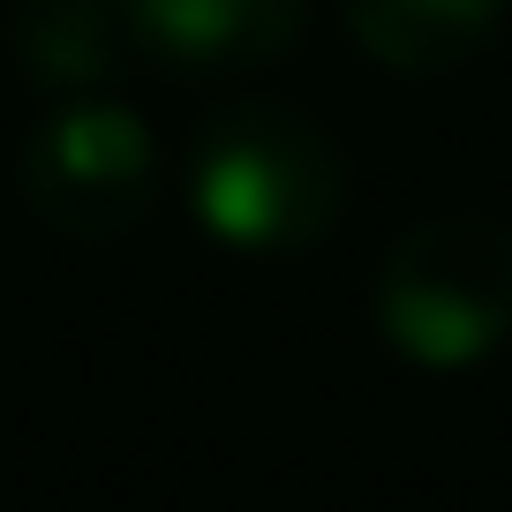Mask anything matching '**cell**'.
<instances>
[{
	"instance_id": "1",
	"label": "cell",
	"mask_w": 512,
	"mask_h": 512,
	"mask_svg": "<svg viewBox=\"0 0 512 512\" xmlns=\"http://www.w3.org/2000/svg\"><path fill=\"white\" fill-rule=\"evenodd\" d=\"M181 204L234 256H302L347 211V159L302 106L234 98L196 121L181 151Z\"/></svg>"
},
{
	"instance_id": "2",
	"label": "cell",
	"mask_w": 512,
	"mask_h": 512,
	"mask_svg": "<svg viewBox=\"0 0 512 512\" xmlns=\"http://www.w3.org/2000/svg\"><path fill=\"white\" fill-rule=\"evenodd\" d=\"M377 339L415 369H475L512 339V226L445 211L407 226L369 279Z\"/></svg>"
},
{
	"instance_id": "3",
	"label": "cell",
	"mask_w": 512,
	"mask_h": 512,
	"mask_svg": "<svg viewBox=\"0 0 512 512\" xmlns=\"http://www.w3.org/2000/svg\"><path fill=\"white\" fill-rule=\"evenodd\" d=\"M23 204L68 241H113L144 226L166 189V151L128 98H53L23 136Z\"/></svg>"
},
{
	"instance_id": "4",
	"label": "cell",
	"mask_w": 512,
	"mask_h": 512,
	"mask_svg": "<svg viewBox=\"0 0 512 512\" xmlns=\"http://www.w3.org/2000/svg\"><path fill=\"white\" fill-rule=\"evenodd\" d=\"M128 31L181 76H241L302 46L309 0H128Z\"/></svg>"
},
{
	"instance_id": "5",
	"label": "cell",
	"mask_w": 512,
	"mask_h": 512,
	"mask_svg": "<svg viewBox=\"0 0 512 512\" xmlns=\"http://www.w3.org/2000/svg\"><path fill=\"white\" fill-rule=\"evenodd\" d=\"M8 46H16V68L31 76V91L91 98L121 83L136 31H128V0H16Z\"/></svg>"
},
{
	"instance_id": "6",
	"label": "cell",
	"mask_w": 512,
	"mask_h": 512,
	"mask_svg": "<svg viewBox=\"0 0 512 512\" xmlns=\"http://www.w3.org/2000/svg\"><path fill=\"white\" fill-rule=\"evenodd\" d=\"M347 38L392 76H445L490 53L512 0H339Z\"/></svg>"
}]
</instances>
